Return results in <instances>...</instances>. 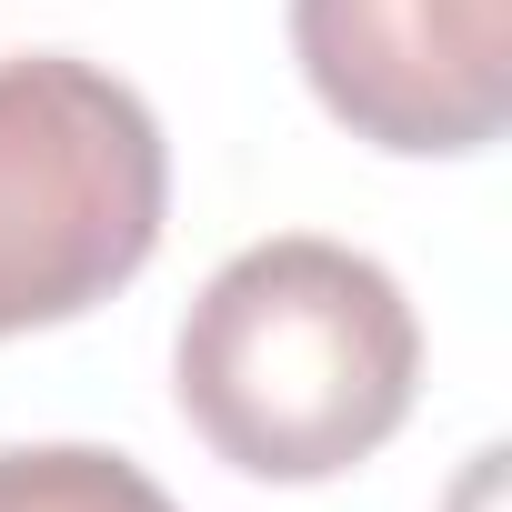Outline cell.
Returning a JSON list of instances; mask_svg holds the SVG:
<instances>
[{
  "label": "cell",
  "instance_id": "277c9868",
  "mask_svg": "<svg viewBox=\"0 0 512 512\" xmlns=\"http://www.w3.org/2000/svg\"><path fill=\"white\" fill-rule=\"evenodd\" d=\"M0 512H181V502L101 442H11L0 452Z\"/></svg>",
  "mask_w": 512,
  "mask_h": 512
},
{
  "label": "cell",
  "instance_id": "7a4b0ae2",
  "mask_svg": "<svg viewBox=\"0 0 512 512\" xmlns=\"http://www.w3.org/2000/svg\"><path fill=\"white\" fill-rule=\"evenodd\" d=\"M171 211V151L131 81L71 51L0 61V342L111 302Z\"/></svg>",
  "mask_w": 512,
  "mask_h": 512
},
{
  "label": "cell",
  "instance_id": "3957f363",
  "mask_svg": "<svg viewBox=\"0 0 512 512\" xmlns=\"http://www.w3.org/2000/svg\"><path fill=\"white\" fill-rule=\"evenodd\" d=\"M312 101L402 161H462L512 121V0H292Z\"/></svg>",
  "mask_w": 512,
  "mask_h": 512
},
{
  "label": "cell",
  "instance_id": "6da1fadb",
  "mask_svg": "<svg viewBox=\"0 0 512 512\" xmlns=\"http://www.w3.org/2000/svg\"><path fill=\"white\" fill-rule=\"evenodd\" d=\"M171 392L231 472L332 482L412 422L422 322L372 251L282 231L201 282L171 342Z\"/></svg>",
  "mask_w": 512,
  "mask_h": 512
}]
</instances>
